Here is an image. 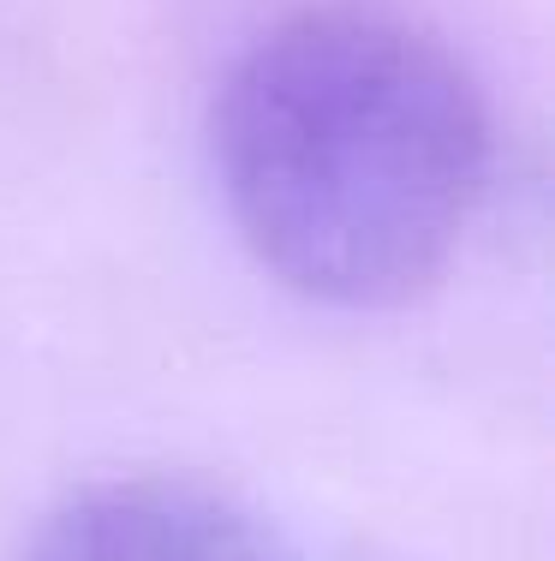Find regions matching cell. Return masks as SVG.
I'll return each instance as SVG.
<instances>
[{
	"label": "cell",
	"instance_id": "obj_1",
	"mask_svg": "<svg viewBox=\"0 0 555 561\" xmlns=\"http://www.w3.org/2000/svg\"><path fill=\"white\" fill-rule=\"evenodd\" d=\"M221 204L299 299L389 311L448 275L490 192V108L436 31L365 0L287 12L216 90Z\"/></svg>",
	"mask_w": 555,
	"mask_h": 561
},
{
	"label": "cell",
	"instance_id": "obj_2",
	"mask_svg": "<svg viewBox=\"0 0 555 561\" xmlns=\"http://www.w3.org/2000/svg\"><path fill=\"white\" fill-rule=\"evenodd\" d=\"M19 561H305V550L204 478L138 472L55 502Z\"/></svg>",
	"mask_w": 555,
	"mask_h": 561
}]
</instances>
